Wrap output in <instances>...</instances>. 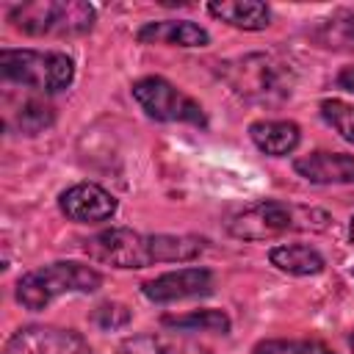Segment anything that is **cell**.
I'll list each match as a JSON object with an SVG mask.
<instances>
[{
    "label": "cell",
    "mask_w": 354,
    "mask_h": 354,
    "mask_svg": "<svg viewBox=\"0 0 354 354\" xmlns=\"http://www.w3.org/2000/svg\"><path fill=\"white\" fill-rule=\"evenodd\" d=\"M249 138L263 155L285 158L299 147L301 130L290 119H257L249 124Z\"/></svg>",
    "instance_id": "13"
},
{
    "label": "cell",
    "mask_w": 354,
    "mask_h": 354,
    "mask_svg": "<svg viewBox=\"0 0 354 354\" xmlns=\"http://www.w3.org/2000/svg\"><path fill=\"white\" fill-rule=\"evenodd\" d=\"M213 290H216V274L205 266H188V268L166 271V274H158L155 279L141 282V293L155 304L199 299V296H210Z\"/></svg>",
    "instance_id": "9"
},
{
    "label": "cell",
    "mask_w": 354,
    "mask_h": 354,
    "mask_svg": "<svg viewBox=\"0 0 354 354\" xmlns=\"http://www.w3.org/2000/svg\"><path fill=\"white\" fill-rule=\"evenodd\" d=\"M332 216L324 207L296 205L282 199H260L238 210L227 221V232L238 241L263 243L288 232H324L329 230Z\"/></svg>",
    "instance_id": "2"
},
{
    "label": "cell",
    "mask_w": 354,
    "mask_h": 354,
    "mask_svg": "<svg viewBox=\"0 0 354 354\" xmlns=\"http://www.w3.org/2000/svg\"><path fill=\"white\" fill-rule=\"evenodd\" d=\"M348 346H351V351H354V332H351V337H348Z\"/></svg>",
    "instance_id": "25"
},
{
    "label": "cell",
    "mask_w": 354,
    "mask_h": 354,
    "mask_svg": "<svg viewBox=\"0 0 354 354\" xmlns=\"http://www.w3.org/2000/svg\"><path fill=\"white\" fill-rule=\"evenodd\" d=\"M160 324L171 332H183V335H191V332H213V335H230L232 329V321L224 310H191V313H177V315H163Z\"/></svg>",
    "instance_id": "18"
},
{
    "label": "cell",
    "mask_w": 354,
    "mask_h": 354,
    "mask_svg": "<svg viewBox=\"0 0 354 354\" xmlns=\"http://www.w3.org/2000/svg\"><path fill=\"white\" fill-rule=\"evenodd\" d=\"M3 354H88V343L75 329L30 324L6 340Z\"/></svg>",
    "instance_id": "8"
},
{
    "label": "cell",
    "mask_w": 354,
    "mask_h": 354,
    "mask_svg": "<svg viewBox=\"0 0 354 354\" xmlns=\"http://www.w3.org/2000/svg\"><path fill=\"white\" fill-rule=\"evenodd\" d=\"M207 14L238 28V30H263L271 25V8L257 0H221L207 3Z\"/></svg>",
    "instance_id": "15"
},
{
    "label": "cell",
    "mask_w": 354,
    "mask_h": 354,
    "mask_svg": "<svg viewBox=\"0 0 354 354\" xmlns=\"http://www.w3.org/2000/svg\"><path fill=\"white\" fill-rule=\"evenodd\" d=\"M141 44H169V47H207L210 33L191 19H152L136 30Z\"/></svg>",
    "instance_id": "12"
},
{
    "label": "cell",
    "mask_w": 354,
    "mask_h": 354,
    "mask_svg": "<svg viewBox=\"0 0 354 354\" xmlns=\"http://www.w3.org/2000/svg\"><path fill=\"white\" fill-rule=\"evenodd\" d=\"M310 39L326 50L354 53V8H337L318 19L310 30Z\"/></svg>",
    "instance_id": "17"
},
{
    "label": "cell",
    "mask_w": 354,
    "mask_h": 354,
    "mask_svg": "<svg viewBox=\"0 0 354 354\" xmlns=\"http://www.w3.org/2000/svg\"><path fill=\"white\" fill-rule=\"evenodd\" d=\"M0 75L36 94H58L75 80V61L58 50H0Z\"/></svg>",
    "instance_id": "6"
},
{
    "label": "cell",
    "mask_w": 354,
    "mask_h": 354,
    "mask_svg": "<svg viewBox=\"0 0 354 354\" xmlns=\"http://www.w3.org/2000/svg\"><path fill=\"white\" fill-rule=\"evenodd\" d=\"M268 260L274 268L290 277H315L326 268L324 254L310 243H279L268 252Z\"/></svg>",
    "instance_id": "16"
},
{
    "label": "cell",
    "mask_w": 354,
    "mask_h": 354,
    "mask_svg": "<svg viewBox=\"0 0 354 354\" xmlns=\"http://www.w3.org/2000/svg\"><path fill=\"white\" fill-rule=\"evenodd\" d=\"M119 202L111 191L97 183H75L58 196V210L77 224H100L113 218Z\"/></svg>",
    "instance_id": "10"
},
{
    "label": "cell",
    "mask_w": 354,
    "mask_h": 354,
    "mask_svg": "<svg viewBox=\"0 0 354 354\" xmlns=\"http://www.w3.org/2000/svg\"><path fill=\"white\" fill-rule=\"evenodd\" d=\"M337 86H340L343 91H351V94H354V64H351V66H343V69L337 72Z\"/></svg>",
    "instance_id": "23"
},
{
    "label": "cell",
    "mask_w": 354,
    "mask_h": 354,
    "mask_svg": "<svg viewBox=\"0 0 354 354\" xmlns=\"http://www.w3.org/2000/svg\"><path fill=\"white\" fill-rule=\"evenodd\" d=\"M55 122V108L39 97L25 100L19 108L6 113V130H14L19 136H39Z\"/></svg>",
    "instance_id": "19"
},
{
    "label": "cell",
    "mask_w": 354,
    "mask_h": 354,
    "mask_svg": "<svg viewBox=\"0 0 354 354\" xmlns=\"http://www.w3.org/2000/svg\"><path fill=\"white\" fill-rule=\"evenodd\" d=\"M293 171L313 185H354V155L315 149L296 158Z\"/></svg>",
    "instance_id": "11"
},
{
    "label": "cell",
    "mask_w": 354,
    "mask_h": 354,
    "mask_svg": "<svg viewBox=\"0 0 354 354\" xmlns=\"http://www.w3.org/2000/svg\"><path fill=\"white\" fill-rule=\"evenodd\" d=\"M318 111L324 116V122L348 144H354V105L337 97H326L318 102Z\"/></svg>",
    "instance_id": "21"
},
{
    "label": "cell",
    "mask_w": 354,
    "mask_h": 354,
    "mask_svg": "<svg viewBox=\"0 0 354 354\" xmlns=\"http://www.w3.org/2000/svg\"><path fill=\"white\" fill-rule=\"evenodd\" d=\"M348 241L354 243V216H351V221H348Z\"/></svg>",
    "instance_id": "24"
},
{
    "label": "cell",
    "mask_w": 354,
    "mask_h": 354,
    "mask_svg": "<svg viewBox=\"0 0 354 354\" xmlns=\"http://www.w3.org/2000/svg\"><path fill=\"white\" fill-rule=\"evenodd\" d=\"M88 354H94V351H88Z\"/></svg>",
    "instance_id": "26"
},
{
    "label": "cell",
    "mask_w": 354,
    "mask_h": 354,
    "mask_svg": "<svg viewBox=\"0 0 354 354\" xmlns=\"http://www.w3.org/2000/svg\"><path fill=\"white\" fill-rule=\"evenodd\" d=\"M122 354H213L205 343L185 337L180 332L166 335V332H138L122 340L119 346Z\"/></svg>",
    "instance_id": "14"
},
{
    "label": "cell",
    "mask_w": 354,
    "mask_h": 354,
    "mask_svg": "<svg viewBox=\"0 0 354 354\" xmlns=\"http://www.w3.org/2000/svg\"><path fill=\"white\" fill-rule=\"evenodd\" d=\"M88 321L102 332H113V329H122V326H127L133 321V310L127 304H122V301H100L91 310Z\"/></svg>",
    "instance_id": "22"
},
{
    "label": "cell",
    "mask_w": 354,
    "mask_h": 354,
    "mask_svg": "<svg viewBox=\"0 0 354 354\" xmlns=\"http://www.w3.org/2000/svg\"><path fill=\"white\" fill-rule=\"evenodd\" d=\"M130 91H133V100L141 105V111L155 122H183L194 127H207L205 108L160 75L138 77L130 86Z\"/></svg>",
    "instance_id": "7"
},
{
    "label": "cell",
    "mask_w": 354,
    "mask_h": 354,
    "mask_svg": "<svg viewBox=\"0 0 354 354\" xmlns=\"http://www.w3.org/2000/svg\"><path fill=\"white\" fill-rule=\"evenodd\" d=\"M221 77L224 83L249 102H263L274 105L290 97L293 91V72L290 64L279 61L271 53H246L232 61L221 64Z\"/></svg>",
    "instance_id": "4"
},
{
    "label": "cell",
    "mask_w": 354,
    "mask_h": 354,
    "mask_svg": "<svg viewBox=\"0 0 354 354\" xmlns=\"http://www.w3.org/2000/svg\"><path fill=\"white\" fill-rule=\"evenodd\" d=\"M97 288H102V274L94 266L77 263V260H55V263L25 271L17 279L14 296L25 310L39 313L61 296L94 293Z\"/></svg>",
    "instance_id": "3"
},
{
    "label": "cell",
    "mask_w": 354,
    "mask_h": 354,
    "mask_svg": "<svg viewBox=\"0 0 354 354\" xmlns=\"http://www.w3.org/2000/svg\"><path fill=\"white\" fill-rule=\"evenodd\" d=\"M83 252L111 268H147L155 263H191L205 252L199 235H147L127 227H111L83 241Z\"/></svg>",
    "instance_id": "1"
},
{
    "label": "cell",
    "mask_w": 354,
    "mask_h": 354,
    "mask_svg": "<svg viewBox=\"0 0 354 354\" xmlns=\"http://www.w3.org/2000/svg\"><path fill=\"white\" fill-rule=\"evenodd\" d=\"M252 354H337L324 340L310 337H266L252 346Z\"/></svg>",
    "instance_id": "20"
},
{
    "label": "cell",
    "mask_w": 354,
    "mask_h": 354,
    "mask_svg": "<svg viewBox=\"0 0 354 354\" xmlns=\"http://www.w3.org/2000/svg\"><path fill=\"white\" fill-rule=\"evenodd\" d=\"M8 22L25 36L69 39L86 36L97 22V11L83 0H33L14 6L8 11Z\"/></svg>",
    "instance_id": "5"
}]
</instances>
